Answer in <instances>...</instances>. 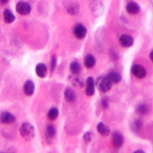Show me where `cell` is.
I'll list each match as a JSON object with an SVG mask.
<instances>
[{
    "label": "cell",
    "mask_w": 153,
    "mask_h": 153,
    "mask_svg": "<svg viewBox=\"0 0 153 153\" xmlns=\"http://www.w3.org/2000/svg\"><path fill=\"white\" fill-rule=\"evenodd\" d=\"M19 132L21 136L26 141L32 140L35 135V128L32 124L28 122L23 123L20 128Z\"/></svg>",
    "instance_id": "1"
},
{
    "label": "cell",
    "mask_w": 153,
    "mask_h": 153,
    "mask_svg": "<svg viewBox=\"0 0 153 153\" xmlns=\"http://www.w3.org/2000/svg\"><path fill=\"white\" fill-rule=\"evenodd\" d=\"M95 84L100 91L105 93L108 91L111 88L112 83L106 76L99 77L97 79Z\"/></svg>",
    "instance_id": "2"
},
{
    "label": "cell",
    "mask_w": 153,
    "mask_h": 153,
    "mask_svg": "<svg viewBox=\"0 0 153 153\" xmlns=\"http://www.w3.org/2000/svg\"><path fill=\"white\" fill-rule=\"evenodd\" d=\"M16 10L19 14L22 16H26L30 13L32 8L28 2L24 1H20L16 4Z\"/></svg>",
    "instance_id": "3"
},
{
    "label": "cell",
    "mask_w": 153,
    "mask_h": 153,
    "mask_svg": "<svg viewBox=\"0 0 153 153\" xmlns=\"http://www.w3.org/2000/svg\"><path fill=\"white\" fill-rule=\"evenodd\" d=\"M91 9L94 16H98L103 11V4L102 0H91Z\"/></svg>",
    "instance_id": "4"
},
{
    "label": "cell",
    "mask_w": 153,
    "mask_h": 153,
    "mask_svg": "<svg viewBox=\"0 0 153 153\" xmlns=\"http://www.w3.org/2000/svg\"><path fill=\"white\" fill-rule=\"evenodd\" d=\"M132 74L137 78H143L146 75V69L140 65H135L131 68Z\"/></svg>",
    "instance_id": "5"
},
{
    "label": "cell",
    "mask_w": 153,
    "mask_h": 153,
    "mask_svg": "<svg viewBox=\"0 0 153 153\" xmlns=\"http://www.w3.org/2000/svg\"><path fill=\"white\" fill-rule=\"evenodd\" d=\"M74 32L75 36L78 39H82L85 37L87 33V30L86 27L84 25L81 24H78L74 27Z\"/></svg>",
    "instance_id": "6"
},
{
    "label": "cell",
    "mask_w": 153,
    "mask_h": 153,
    "mask_svg": "<svg viewBox=\"0 0 153 153\" xmlns=\"http://www.w3.org/2000/svg\"><path fill=\"white\" fill-rule=\"evenodd\" d=\"M16 120V117L10 112H2L0 114V122L2 124H11Z\"/></svg>",
    "instance_id": "7"
},
{
    "label": "cell",
    "mask_w": 153,
    "mask_h": 153,
    "mask_svg": "<svg viewBox=\"0 0 153 153\" xmlns=\"http://www.w3.org/2000/svg\"><path fill=\"white\" fill-rule=\"evenodd\" d=\"M35 72L38 77L41 78H45L48 73L47 66L43 63H39L37 64L35 67Z\"/></svg>",
    "instance_id": "8"
},
{
    "label": "cell",
    "mask_w": 153,
    "mask_h": 153,
    "mask_svg": "<svg viewBox=\"0 0 153 153\" xmlns=\"http://www.w3.org/2000/svg\"><path fill=\"white\" fill-rule=\"evenodd\" d=\"M35 84L32 80H27L23 85V91L27 96H32L35 91Z\"/></svg>",
    "instance_id": "9"
},
{
    "label": "cell",
    "mask_w": 153,
    "mask_h": 153,
    "mask_svg": "<svg viewBox=\"0 0 153 153\" xmlns=\"http://www.w3.org/2000/svg\"><path fill=\"white\" fill-rule=\"evenodd\" d=\"M95 91V82L93 78L90 76L87 79V85L85 88L86 94L88 96H91Z\"/></svg>",
    "instance_id": "10"
},
{
    "label": "cell",
    "mask_w": 153,
    "mask_h": 153,
    "mask_svg": "<svg viewBox=\"0 0 153 153\" xmlns=\"http://www.w3.org/2000/svg\"><path fill=\"white\" fill-rule=\"evenodd\" d=\"M120 42L122 46L125 47H129L133 44L134 39L131 36L127 34H124L120 36Z\"/></svg>",
    "instance_id": "11"
},
{
    "label": "cell",
    "mask_w": 153,
    "mask_h": 153,
    "mask_svg": "<svg viewBox=\"0 0 153 153\" xmlns=\"http://www.w3.org/2000/svg\"><path fill=\"white\" fill-rule=\"evenodd\" d=\"M97 130L100 133V134L103 136H108L111 131L109 127L106 124L102 122H100L97 124Z\"/></svg>",
    "instance_id": "12"
},
{
    "label": "cell",
    "mask_w": 153,
    "mask_h": 153,
    "mask_svg": "<svg viewBox=\"0 0 153 153\" xmlns=\"http://www.w3.org/2000/svg\"><path fill=\"white\" fill-rule=\"evenodd\" d=\"M126 8L127 11L130 14H136L140 11L139 5L134 2H128L126 5Z\"/></svg>",
    "instance_id": "13"
},
{
    "label": "cell",
    "mask_w": 153,
    "mask_h": 153,
    "mask_svg": "<svg viewBox=\"0 0 153 153\" xmlns=\"http://www.w3.org/2000/svg\"><path fill=\"white\" fill-rule=\"evenodd\" d=\"M112 143L115 147L119 148L123 145L124 139L123 136L120 133L118 132L114 133L112 134Z\"/></svg>",
    "instance_id": "14"
},
{
    "label": "cell",
    "mask_w": 153,
    "mask_h": 153,
    "mask_svg": "<svg viewBox=\"0 0 153 153\" xmlns=\"http://www.w3.org/2000/svg\"><path fill=\"white\" fill-rule=\"evenodd\" d=\"M4 20L7 23H13L16 17L13 14V13L8 9H5L3 13Z\"/></svg>",
    "instance_id": "15"
},
{
    "label": "cell",
    "mask_w": 153,
    "mask_h": 153,
    "mask_svg": "<svg viewBox=\"0 0 153 153\" xmlns=\"http://www.w3.org/2000/svg\"><path fill=\"white\" fill-rule=\"evenodd\" d=\"M96 63L95 59L93 56L91 54H88L85 56L84 59V65L87 68H93Z\"/></svg>",
    "instance_id": "16"
},
{
    "label": "cell",
    "mask_w": 153,
    "mask_h": 153,
    "mask_svg": "<svg viewBox=\"0 0 153 153\" xmlns=\"http://www.w3.org/2000/svg\"><path fill=\"white\" fill-rule=\"evenodd\" d=\"M45 137L48 140H51L56 134V130L54 126L51 125H49L47 126L45 129Z\"/></svg>",
    "instance_id": "17"
},
{
    "label": "cell",
    "mask_w": 153,
    "mask_h": 153,
    "mask_svg": "<svg viewBox=\"0 0 153 153\" xmlns=\"http://www.w3.org/2000/svg\"><path fill=\"white\" fill-rule=\"evenodd\" d=\"M79 10V6L77 3H72L69 5L67 8L68 12L71 15H76L78 13Z\"/></svg>",
    "instance_id": "18"
},
{
    "label": "cell",
    "mask_w": 153,
    "mask_h": 153,
    "mask_svg": "<svg viewBox=\"0 0 153 153\" xmlns=\"http://www.w3.org/2000/svg\"><path fill=\"white\" fill-rule=\"evenodd\" d=\"M112 83H118L121 79V76L120 74L117 72H112L107 76Z\"/></svg>",
    "instance_id": "19"
},
{
    "label": "cell",
    "mask_w": 153,
    "mask_h": 153,
    "mask_svg": "<svg viewBox=\"0 0 153 153\" xmlns=\"http://www.w3.org/2000/svg\"><path fill=\"white\" fill-rule=\"evenodd\" d=\"M64 96L66 100L68 102H73L75 99V95L72 90L68 88H66L64 93Z\"/></svg>",
    "instance_id": "20"
},
{
    "label": "cell",
    "mask_w": 153,
    "mask_h": 153,
    "mask_svg": "<svg viewBox=\"0 0 153 153\" xmlns=\"http://www.w3.org/2000/svg\"><path fill=\"white\" fill-rule=\"evenodd\" d=\"M59 115V110L56 108H51L48 112L47 117L51 120H56Z\"/></svg>",
    "instance_id": "21"
},
{
    "label": "cell",
    "mask_w": 153,
    "mask_h": 153,
    "mask_svg": "<svg viewBox=\"0 0 153 153\" xmlns=\"http://www.w3.org/2000/svg\"><path fill=\"white\" fill-rule=\"evenodd\" d=\"M148 111H149V108L147 106V105H146L145 104L142 103V104L138 105L136 107V111L139 114H142V115L146 114Z\"/></svg>",
    "instance_id": "22"
},
{
    "label": "cell",
    "mask_w": 153,
    "mask_h": 153,
    "mask_svg": "<svg viewBox=\"0 0 153 153\" xmlns=\"http://www.w3.org/2000/svg\"><path fill=\"white\" fill-rule=\"evenodd\" d=\"M70 69L74 74H78L81 71L80 65L76 62H73L70 65Z\"/></svg>",
    "instance_id": "23"
},
{
    "label": "cell",
    "mask_w": 153,
    "mask_h": 153,
    "mask_svg": "<svg viewBox=\"0 0 153 153\" xmlns=\"http://www.w3.org/2000/svg\"><path fill=\"white\" fill-rule=\"evenodd\" d=\"M72 83L74 86L76 88H81L83 86V82L82 81L78 78H75L72 80Z\"/></svg>",
    "instance_id": "24"
},
{
    "label": "cell",
    "mask_w": 153,
    "mask_h": 153,
    "mask_svg": "<svg viewBox=\"0 0 153 153\" xmlns=\"http://www.w3.org/2000/svg\"><path fill=\"white\" fill-rule=\"evenodd\" d=\"M84 140L86 143L90 142L92 139V133L90 131H88L85 133L83 136Z\"/></svg>",
    "instance_id": "25"
},
{
    "label": "cell",
    "mask_w": 153,
    "mask_h": 153,
    "mask_svg": "<svg viewBox=\"0 0 153 153\" xmlns=\"http://www.w3.org/2000/svg\"><path fill=\"white\" fill-rule=\"evenodd\" d=\"M133 125L135 129L139 130L143 126V122L140 119H137L134 122Z\"/></svg>",
    "instance_id": "26"
},
{
    "label": "cell",
    "mask_w": 153,
    "mask_h": 153,
    "mask_svg": "<svg viewBox=\"0 0 153 153\" xmlns=\"http://www.w3.org/2000/svg\"><path fill=\"white\" fill-rule=\"evenodd\" d=\"M56 56H53L52 59H51V71H53L54 69L56 67Z\"/></svg>",
    "instance_id": "27"
},
{
    "label": "cell",
    "mask_w": 153,
    "mask_h": 153,
    "mask_svg": "<svg viewBox=\"0 0 153 153\" xmlns=\"http://www.w3.org/2000/svg\"><path fill=\"white\" fill-rule=\"evenodd\" d=\"M102 106L105 108H107L108 106V102L106 99H103L102 101Z\"/></svg>",
    "instance_id": "28"
},
{
    "label": "cell",
    "mask_w": 153,
    "mask_h": 153,
    "mask_svg": "<svg viewBox=\"0 0 153 153\" xmlns=\"http://www.w3.org/2000/svg\"><path fill=\"white\" fill-rule=\"evenodd\" d=\"M149 58L151 59V60L152 61V62L153 63V50L151 51L150 54H149Z\"/></svg>",
    "instance_id": "29"
},
{
    "label": "cell",
    "mask_w": 153,
    "mask_h": 153,
    "mask_svg": "<svg viewBox=\"0 0 153 153\" xmlns=\"http://www.w3.org/2000/svg\"><path fill=\"white\" fill-rule=\"evenodd\" d=\"M8 1V0H0V3L2 4H6Z\"/></svg>",
    "instance_id": "30"
}]
</instances>
